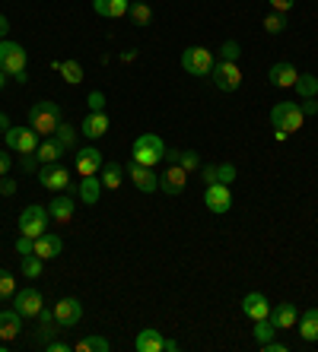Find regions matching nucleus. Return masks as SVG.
Segmentation results:
<instances>
[{
    "label": "nucleus",
    "instance_id": "nucleus-1",
    "mask_svg": "<svg viewBox=\"0 0 318 352\" xmlns=\"http://www.w3.org/2000/svg\"><path fill=\"white\" fill-rule=\"evenodd\" d=\"M64 121L61 118V105L58 102H35L32 108H29V127H32L39 137H54V131H58V124Z\"/></svg>",
    "mask_w": 318,
    "mask_h": 352
},
{
    "label": "nucleus",
    "instance_id": "nucleus-2",
    "mask_svg": "<svg viewBox=\"0 0 318 352\" xmlns=\"http://www.w3.org/2000/svg\"><path fill=\"white\" fill-rule=\"evenodd\" d=\"M166 156V143L159 140V133H140V137L134 140V149H131V159H134L137 165H147V168H156L159 159Z\"/></svg>",
    "mask_w": 318,
    "mask_h": 352
},
{
    "label": "nucleus",
    "instance_id": "nucleus-3",
    "mask_svg": "<svg viewBox=\"0 0 318 352\" xmlns=\"http://www.w3.org/2000/svg\"><path fill=\"white\" fill-rule=\"evenodd\" d=\"M48 206H42V204H32V206H25L23 213H19V235H25V238H39V235H45L48 232Z\"/></svg>",
    "mask_w": 318,
    "mask_h": 352
},
{
    "label": "nucleus",
    "instance_id": "nucleus-4",
    "mask_svg": "<svg viewBox=\"0 0 318 352\" xmlns=\"http://www.w3.org/2000/svg\"><path fill=\"white\" fill-rule=\"evenodd\" d=\"M302 121H306V115H302V108L296 102H277L271 108V124L286 133H296L302 127Z\"/></svg>",
    "mask_w": 318,
    "mask_h": 352
},
{
    "label": "nucleus",
    "instance_id": "nucleus-5",
    "mask_svg": "<svg viewBox=\"0 0 318 352\" xmlns=\"http://www.w3.org/2000/svg\"><path fill=\"white\" fill-rule=\"evenodd\" d=\"M25 60H29V54H25V48L19 45V41L0 38V70H3V74H10V76L23 74Z\"/></svg>",
    "mask_w": 318,
    "mask_h": 352
},
{
    "label": "nucleus",
    "instance_id": "nucleus-6",
    "mask_svg": "<svg viewBox=\"0 0 318 352\" xmlns=\"http://www.w3.org/2000/svg\"><path fill=\"white\" fill-rule=\"evenodd\" d=\"M213 64H217V60H213V51L201 48V45H194V48H184L182 51V67L191 76H210Z\"/></svg>",
    "mask_w": 318,
    "mask_h": 352
},
{
    "label": "nucleus",
    "instance_id": "nucleus-7",
    "mask_svg": "<svg viewBox=\"0 0 318 352\" xmlns=\"http://www.w3.org/2000/svg\"><path fill=\"white\" fill-rule=\"evenodd\" d=\"M210 80H213L217 89L235 92L239 86H242V70H239L233 60H220V64H213V70H210Z\"/></svg>",
    "mask_w": 318,
    "mask_h": 352
},
{
    "label": "nucleus",
    "instance_id": "nucleus-8",
    "mask_svg": "<svg viewBox=\"0 0 318 352\" xmlns=\"http://www.w3.org/2000/svg\"><path fill=\"white\" fill-rule=\"evenodd\" d=\"M13 308H17L23 318H39L45 308V295L39 292V289L25 286V289H17V295H13Z\"/></svg>",
    "mask_w": 318,
    "mask_h": 352
},
{
    "label": "nucleus",
    "instance_id": "nucleus-9",
    "mask_svg": "<svg viewBox=\"0 0 318 352\" xmlns=\"http://www.w3.org/2000/svg\"><path fill=\"white\" fill-rule=\"evenodd\" d=\"M35 175H39V184H42V188H48V190H54V194H61V190L70 188V172L61 162L42 165V168H39Z\"/></svg>",
    "mask_w": 318,
    "mask_h": 352
},
{
    "label": "nucleus",
    "instance_id": "nucleus-10",
    "mask_svg": "<svg viewBox=\"0 0 318 352\" xmlns=\"http://www.w3.org/2000/svg\"><path fill=\"white\" fill-rule=\"evenodd\" d=\"M204 204H207L210 213H217V216L229 213V206H233V188L213 181V184H207V190H204Z\"/></svg>",
    "mask_w": 318,
    "mask_h": 352
},
{
    "label": "nucleus",
    "instance_id": "nucleus-11",
    "mask_svg": "<svg viewBox=\"0 0 318 352\" xmlns=\"http://www.w3.org/2000/svg\"><path fill=\"white\" fill-rule=\"evenodd\" d=\"M54 320H58V327H64V330H70V327H76L80 320H83V302L80 298H61L58 305H54Z\"/></svg>",
    "mask_w": 318,
    "mask_h": 352
},
{
    "label": "nucleus",
    "instance_id": "nucleus-12",
    "mask_svg": "<svg viewBox=\"0 0 318 352\" xmlns=\"http://www.w3.org/2000/svg\"><path fill=\"white\" fill-rule=\"evenodd\" d=\"M42 143V137L32 131V127H10L7 131V146L13 153H35Z\"/></svg>",
    "mask_w": 318,
    "mask_h": 352
},
{
    "label": "nucleus",
    "instance_id": "nucleus-13",
    "mask_svg": "<svg viewBox=\"0 0 318 352\" xmlns=\"http://www.w3.org/2000/svg\"><path fill=\"white\" fill-rule=\"evenodd\" d=\"M127 178L134 181V188L140 190V194H153V190H159V175L153 172V168H147V165H137L134 159H131V165H127Z\"/></svg>",
    "mask_w": 318,
    "mask_h": 352
},
{
    "label": "nucleus",
    "instance_id": "nucleus-14",
    "mask_svg": "<svg viewBox=\"0 0 318 352\" xmlns=\"http://www.w3.org/2000/svg\"><path fill=\"white\" fill-rule=\"evenodd\" d=\"M188 178H191V175L184 172L182 165H169L166 172L159 175V190L169 197H178L184 190V184H188Z\"/></svg>",
    "mask_w": 318,
    "mask_h": 352
},
{
    "label": "nucleus",
    "instance_id": "nucleus-15",
    "mask_svg": "<svg viewBox=\"0 0 318 352\" xmlns=\"http://www.w3.org/2000/svg\"><path fill=\"white\" fill-rule=\"evenodd\" d=\"M74 165H76V172L83 175V178H86V175H99V168L105 165V159H102V149H96V146L76 149Z\"/></svg>",
    "mask_w": 318,
    "mask_h": 352
},
{
    "label": "nucleus",
    "instance_id": "nucleus-16",
    "mask_svg": "<svg viewBox=\"0 0 318 352\" xmlns=\"http://www.w3.org/2000/svg\"><path fill=\"white\" fill-rule=\"evenodd\" d=\"M268 80H271V86H277V89H293L296 80H299V70H296L290 60H277V64L268 70Z\"/></svg>",
    "mask_w": 318,
    "mask_h": 352
},
{
    "label": "nucleus",
    "instance_id": "nucleus-17",
    "mask_svg": "<svg viewBox=\"0 0 318 352\" xmlns=\"http://www.w3.org/2000/svg\"><path fill=\"white\" fill-rule=\"evenodd\" d=\"M74 213H76V204L70 200L67 194H64V190L51 197V204H48V216H51L54 222H61V226H64V222L74 219Z\"/></svg>",
    "mask_w": 318,
    "mask_h": 352
},
{
    "label": "nucleus",
    "instance_id": "nucleus-18",
    "mask_svg": "<svg viewBox=\"0 0 318 352\" xmlns=\"http://www.w3.org/2000/svg\"><path fill=\"white\" fill-rule=\"evenodd\" d=\"M239 308H242V314H245V318H251V320L271 318V302L261 292H248L242 298V305H239Z\"/></svg>",
    "mask_w": 318,
    "mask_h": 352
},
{
    "label": "nucleus",
    "instance_id": "nucleus-19",
    "mask_svg": "<svg viewBox=\"0 0 318 352\" xmlns=\"http://www.w3.org/2000/svg\"><path fill=\"white\" fill-rule=\"evenodd\" d=\"M19 333H23V314H19L17 308L0 311V340H3V343H13Z\"/></svg>",
    "mask_w": 318,
    "mask_h": 352
},
{
    "label": "nucleus",
    "instance_id": "nucleus-20",
    "mask_svg": "<svg viewBox=\"0 0 318 352\" xmlns=\"http://www.w3.org/2000/svg\"><path fill=\"white\" fill-rule=\"evenodd\" d=\"M39 327H35V336H32V343L35 346H45L51 340V336L58 333V320H54V308H42V314H39Z\"/></svg>",
    "mask_w": 318,
    "mask_h": 352
},
{
    "label": "nucleus",
    "instance_id": "nucleus-21",
    "mask_svg": "<svg viewBox=\"0 0 318 352\" xmlns=\"http://www.w3.org/2000/svg\"><path fill=\"white\" fill-rule=\"evenodd\" d=\"M271 320H274L277 330H290V327H296V320H299V308H296L293 302L274 305V308H271Z\"/></svg>",
    "mask_w": 318,
    "mask_h": 352
},
{
    "label": "nucleus",
    "instance_id": "nucleus-22",
    "mask_svg": "<svg viewBox=\"0 0 318 352\" xmlns=\"http://www.w3.org/2000/svg\"><path fill=\"white\" fill-rule=\"evenodd\" d=\"M61 251H64V241H61L58 235H51V232L39 235V238H35V245H32V254H39L42 261H51V257H58Z\"/></svg>",
    "mask_w": 318,
    "mask_h": 352
},
{
    "label": "nucleus",
    "instance_id": "nucleus-23",
    "mask_svg": "<svg viewBox=\"0 0 318 352\" xmlns=\"http://www.w3.org/2000/svg\"><path fill=\"white\" fill-rule=\"evenodd\" d=\"M83 137H89V140H99V137H105L109 133V115L105 111H89V115L83 118Z\"/></svg>",
    "mask_w": 318,
    "mask_h": 352
},
{
    "label": "nucleus",
    "instance_id": "nucleus-24",
    "mask_svg": "<svg viewBox=\"0 0 318 352\" xmlns=\"http://www.w3.org/2000/svg\"><path fill=\"white\" fill-rule=\"evenodd\" d=\"M134 349L137 352H162V349H166V336L159 333V330L147 327V330H140V333H137Z\"/></svg>",
    "mask_w": 318,
    "mask_h": 352
},
{
    "label": "nucleus",
    "instance_id": "nucleus-25",
    "mask_svg": "<svg viewBox=\"0 0 318 352\" xmlns=\"http://www.w3.org/2000/svg\"><path fill=\"white\" fill-rule=\"evenodd\" d=\"M92 10L105 19H121L131 10V0H92Z\"/></svg>",
    "mask_w": 318,
    "mask_h": 352
},
{
    "label": "nucleus",
    "instance_id": "nucleus-26",
    "mask_svg": "<svg viewBox=\"0 0 318 352\" xmlns=\"http://www.w3.org/2000/svg\"><path fill=\"white\" fill-rule=\"evenodd\" d=\"M67 149L61 146L54 137H45L42 143H39V149H35V156H39V162L42 165H54V162H61V156H64Z\"/></svg>",
    "mask_w": 318,
    "mask_h": 352
},
{
    "label": "nucleus",
    "instance_id": "nucleus-27",
    "mask_svg": "<svg viewBox=\"0 0 318 352\" xmlns=\"http://www.w3.org/2000/svg\"><path fill=\"white\" fill-rule=\"evenodd\" d=\"M296 327H299V336L306 343H318V308L302 311L299 320H296Z\"/></svg>",
    "mask_w": 318,
    "mask_h": 352
},
{
    "label": "nucleus",
    "instance_id": "nucleus-28",
    "mask_svg": "<svg viewBox=\"0 0 318 352\" xmlns=\"http://www.w3.org/2000/svg\"><path fill=\"white\" fill-rule=\"evenodd\" d=\"M51 70H58L67 86H80V82H83V67H80V60H51Z\"/></svg>",
    "mask_w": 318,
    "mask_h": 352
},
{
    "label": "nucleus",
    "instance_id": "nucleus-29",
    "mask_svg": "<svg viewBox=\"0 0 318 352\" xmlns=\"http://www.w3.org/2000/svg\"><path fill=\"white\" fill-rule=\"evenodd\" d=\"M99 181H102V190H118L121 181H125V168L118 162H105L99 168Z\"/></svg>",
    "mask_w": 318,
    "mask_h": 352
},
{
    "label": "nucleus",
    "instance_id": "nucleus-30",
    "mask_svg": "<svg viewBox=\"0 0 318 352\" xmlns=\"http://www.w3.org/2000/svg\"><path fill=\"white\" fill-rule=\"evenodd\" d=\"M80 200H83L86 206H96L99 204V197H102V181L96 178V175H86L83 178V184H80Z\"/></svg>",
    "mask_w": 318,
    "mask_h": 352
},
{
    "label": "nucleus",
    "instance_id": "nucleus-31",
    "mask_svg": "<svg viewBox=\"0 0 318 352\" xmlns=\"http://www.w3.org/2000/svg\"><path fill=\"white\" fill-rule=\"evenodd\" d=\"M251 333H255V343L264 346L277 336V327H274V320L271 318H261V320H255V330H251Z\"/></svg>",
    "mask_w": 318,
    "mask_h": 352
},
{
    "label": "nucleus",
    "instance_id": "nucleus-32",
    "mask_svg": "<svg viewBox=\"0 0 318 352\" xmlns=\"http://www.w3.org/2000/svg\"><path fill=\"white\" fill-rule=\"evenodd\" d=\"M127 16H131V23H134V25H150L153 23V10H150V3L134 0V3H131V10H127Z\"/></svg>",
    "mask_w": 318,
    "mask_h": 352
},
{
    "label": "nucleus",
    "instance_id": "nucleus-33",
    "mask_svg": "<svg viewBox=\"0 0 318 352\" xmlns=\"http://www.w3.org/2000/svg\"><path fill=\"white\" fill-rule=\"evenodd\" d=\"M293 89L299 92V98H315L318 96V76L315 74H299V80H296Z\"/></svg>",
    "mask_w": 318,
    "mask_h": 352
},
{
    "label": "nucleus",
    "instance_id": "nucleus-34",
    "mask_svg": "<svg viewBox=\"0 0 318 352\" xmlns=\"http://www.w3.org/2000/svg\"><path fill=\"white\" fill-rule=\"evenodd\" d=\"M54 140H58L64 149H76V127L67 121H61L58 124V131H54Z\"/></svg>",
    "mask_w": 318,
    "mask_h": 352
},
{
    "label": "nucleus",
    "instance_id": "nucleus-35",
    "mask_svg": "<svg viewBox=\"0 0 318 352\" xmlns=\"http://www.w3.org/2000/svg\"><path fill=\"white\" fill-rule=\"evenodd\" d=\"M74 349L76 352H109V340L105 336H83Z\"/></svg>",
    "mask_w": 318,
    "mask_h": 352
},
{
    "label": "nucleus",
    "instance_id": "nucleus-36",
    "mask_svg": "<svg viewBox=\"0 0 318 352\" xmlns=\"http://www.w3.org/2000/svg\"><path fill=\"white\" fill-rule=\"evenodd\" d=\"M42 270H45V261L39 254H25L23 257V276L25 279H39L42 276Z\"/></svg>",
    "mask_w": 318,
    "mask_h": 352
},
{
    "label": "nucleus",
    "instance_id": "nucleus-37",
    "mask_svg": "<svg viewBox=\"0 0 318 352\" xmlns=\"http://www.w3.org/2000/svg\"><path fill=\"white\" fill-rule=\"evenodd\" d=\"M13 295H17V279L10 270H0V302H7Z\"/></svg>",
    "mask_w": 318,
    "mask_h": 352
},
{
    "label": "nucleus",
    "instance_id": "nucleus-38",
    "mask_svg": "<svg viewBox=\"0 0 318 352\" xmlns=\"http://www.w3.org/2000/svg\"><path fill=\"white\" fill-rule=\"evenodd\" d=\"M286 29V13H268L264 16V32L268 35H280Z\"/></svg>",
    "mask_w": 318,
    "mask_h": 352
},
{
    "label": "nucleus",
    "instance_id": "nucleus-39",
    "mask_svg": "<svg viewBox=\"0 0 318 352\" xmlns=\"http://www.w3.org/2000/svg\"><path fill=\"white\" fill-rule=\"evenodd\" d=\"M178 165H182L184 172H201V153H194V149H182V159H178Z\"/></svg>",
    "mask_w": 318,
    "mask_h": 352
},
{
    "label": "nucleus",
    "instance_id": "nucleus-40",
    "mask_svg": "<svg viewBox=\"0 0 318 352\" xmlns=\"http://www.w3.org/2000/svg\"><path fill=\"white\" fill-rule=\"evenodd\" d=\"M242 58V48H239V41H223V48H220V60H239Z\"/></svg>",
    "mask_w": 318,
    "mask_h": 352
},
{
    "label": "nucleus",
    "instance_id": "nucleus-41",
    "mask_svg": "<svg viewBox=\"0 0 318 352\" xmlns=\"http://www.w3.org/2000/svg\"><path fill=\"white\" fill-rule=\"evenodd\" d=\"M217 181L220 184H233L235 181V165H229V162L217 165Z\"/></svg>",
    "mask_w": 318,
    "mask_h": 352
},
{
    "label": "nucleus",
    "instance_id": "nucleus-42",
    "mask_svg": "<svg viewBox=\"0 0 318 352\" xmlns=\"http://www.w3.org/2000/svg\"><path fill=\"white\" fill-rule=\"evenodd\" d=\"M86 105H89V111H105V96L99 89H92L89 98H86Z\"/></svg>",
    "mask_w": 318,
    "mask_h": 352
},
{
    "label": "nucleus",
    "instance_id": "nucleus-43",
    "mask_svg": "<svg viewBox=\"0 0 318 352\" xmlns=\"http://www.w3.org/2000/svg\"><path fill=\"white\" fill-rule=\"evenodd\" d=\"M19 165H23V172H39V168H42V162H39V156H35V153H23Z\"/></svg>",
    "mask_w": 318,
    "mask_h": 352
},
{
    "label": "nucleus",
    "instance_id": "nucleus-44",
    "mask_svg": "<svg viewBox=\"0 0 318 352\" xmlns=\"http://www.w3.org/2000/svg\"><path fill=\"white\" fill-rule=\"evenodd\" d=\"M17 181H13V178H10V175H3V178H0V194H3V197H13V194H17Z\"/></svg>",
    "mask_w": 318,
    "mask_h": 352
},
{
    "label": "nucleus",
    "instance_id": "nucleus-45",
    "mask_svg": "<svg viewBox=\"0 0 318 352\" xmlns=\"http://www.w3.org/2000/svg\"><path fill=\"white\" fill-rule=\"evenodd\" d=\"M32 245H35L32 238H25V235H19V238H17V254H19V257H25V254H32Z\"/></svg>",
    "mask_w": 318,
    "mask_h": 352
},
{
    "label": "nucleus",
    "instance_id": "nucleus-46",
    "mask_svg": "<svg viewBox=\"0 0 318 352\" xmlns=\"http://www.w3.org/2000/svg\"><path fill=\"white\" fill-rule=\"evenodd\" d=\"M268 3L274 7V13H290L296 7V0H268Z\"/></svg>",
    "mask_w": 318,
    "mask_h": 352
},
{
    "label": "nucleus",
    "instance_id": "nucleus-47",
    "mask_svg": "<svg viewBox=\"0 0 318 352\" xmlns=\"http://www.w3.org/2000/svg\"><path fill=\"white\" fill-rule=\"evenodd\" d=\"M201 181L204 184H213L217 181V165H201Z\"/></svg>",
    "mask_w": 318,
    "mask_h": 352
},
{
    "label": "nucleus",
    "instance_id": "nucleus-48",
    "mask_svg": "<svg viewBox=\"0 0 318 352\" xmlns=\"http://www.w3.org/2000/svg\"><path fill=\"white\" fill-rule=\"evenodd\" d=\"M45 349H48V352H70L74 346H70V343H61V340H48V343H45Z\"/></svg>",
    "mask_w": 318,
    "mask_h": 352
},
{
    "label": "nucleus",
    "instance_id": "nucleus-49",
    "mask_svg": "<svg viewBox=\"0 0 318 352\" xmlns=\"http://www.w3.org/2000/svg\"><path fill=\"white\" fill-rule=\"evenodd\" d=\"M10 168H13V159H10V153L3 149V153H0V178H3V175H10Z\"/></svg>",
    "mask_w": 318,
    "mask_h": 352
},
{
    "label": "nucleus",
    "instance_id": "nucleus-50",
    "mask_svg": "<svg viewBox=\"0 0 318 352\" xmlns=\"http://www.w3.org/2000/svg\"><path fill=\"white\" fill-rule=\"evenodd\" d=\"M299 108H302V115H309V118H312V115H318V102H315V98H302V105H299Z\"/></svg>",
    "mask_w": 318,
    "mask_h": 352
},
{
    "label": "nucleus",
    "instance_id": "nucleus-51",
    "mask_svg": "<svg viewBox=\"0 0 318 352\" xmlns=\"http://www.w3.org/2000/svg\"><path fill=\"white\" fill-rule=\"evenodd\" d=\"M261 349H264V352H290V346H286V343H277V340H271V343H264Z\"/></svg>",
    "mask_w": 318,
    "mask_h": 352
},
{
    "label": "nucleus",
    "instance_id": "nucleus-52",
    "mask_svg": "<svg viewBox=\"0 0 318 352\" xmlns=\"http://www.w3.org/2000/svg\"><path fill=\"white\" fill-rule=\"evenodd\" d=\"M162 159H166L169 165H178V159H182V149H166V156H162Z\"/></svg>",
    "mask_w": 318,
    "mask_h": 352
},
{
    "label": "nucleus",
    "instance_id": "nucleus-53",
    "mask_svg": "<svg viewBox=\"0 0 318 352\" xmlns=\"http://www.w3.org/2000/svg\"><path fill=\"white\" fill-rule=\"evenodd\" d=\"M7 32H10V23H7V16L0 13V38H7Z\"/></svg>",
    "mask_w": 318,
    "mask_h": 352
},
{
    "label": "nucleus",
    "instance_id": "nucleus-54",
    "mask_svg": "<svg viewBox=\"0 0 318 352\" xmlns=\"http://www.w3.org/2000/svg\"><path fill=\"white\" fill-rule=\"evenodd\" d=\"M10 127H13V124H10V118L3 115V111H0V133H7Z\"/></svg>",
    "mask_w": 318,
    "mask_h": 352
},
{
    "label": "nucleus",
    "instance_id": "nucleus-55",
    "mask_svg": "<svg viewBox=\"0 0 318 352\" xmlns=\"http://www.w3.org/2000/svg\"><path fill=\"white\" fill-rule=\"evenodd\" d=\"M121 60H125V64H131V60H137V51H121Z\"/></svg>",
    "mask_w": 318,
    "mask_h": 352
},
{
    "label": "nucleus",
    "instance_id": "nucleus-56",
    "mask_svg": "<svg viewBox=\"0 0 318 352\" xmlns=\"http://www.w3.org/2000/svg\"><path fill=\"white\" fill-rule=\"evenodd\" d=\"M182 346H178V340H166V352H178Z\"/></svg>",
    "mask_w": 318,
    "mask_h": 352
},
{
    "label": "nucleus",
    "instance_id": "nucleus-57",
    "mask_svg": "<svg viewBox=\"0 0 318 352\" xmlns=\"http://www.w3.org/2000/svg\"><path fill=\"white\" fill-rule=\"evenodd\" d=\"M3 86H7V74H3V70H0V89H3Z\"/></svg>",
    "mask_w": 318,
    "mask_h": 352
},
{
    "label": "nucleus",
    "instance_id": "nucleus-58",
    "mask_svg": "<svg viewBox=\"0 0 318 352\" xmlns=\"http://www.w3.org/2000/svg\"><path fill=\"white\" fill-rule=\"evenodd\" d=\"M131 3H134V0H131Z\"/></svg>",
    "mask_w": 318,
    "mask_h": 352
}]
</instances>
